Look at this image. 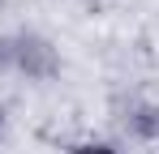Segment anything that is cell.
Here are the masks:
<instances>
[{"label":"cell","mask_w":159,"mask_h":154,"mask_svg":"<svg viewBox=\"0 0 159 154\" xmlns=\"http://www.w3.org/2000/svg\"><path fill=\"white\" fill-rule=\"evenodd\" d=\"M73 154H116V150H112V146H78Z\"/></svg>","instance_id":"cell-1"},{"label":"cell","mask_w":159,"mask_h":154,"mask_svg":"<svg viewBox=\"0 0 159 154\" xmlns=\"http://www.w3.org/2000/svg\"><path fill=\"white\" fill-rule=\"evenodd\" d=\"M0 124H4V111H0Z\"/></svg>","instance_id":"cell-2"}]
</instances>
